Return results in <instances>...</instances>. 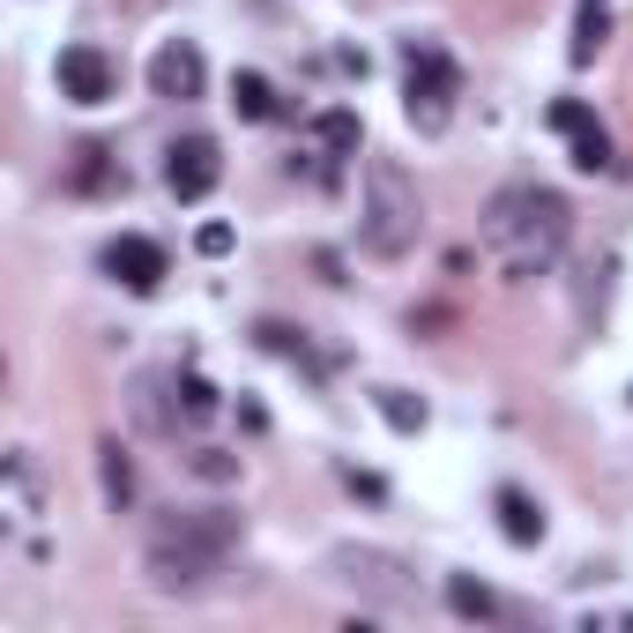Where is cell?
<instances>
[{
	"instance_id": "obj_1",
	"label": "cell",
	"mask_w": 633,
	"mask_h": 633,
	"mask_svg": "<svg viewBox=\"0 0 633 633\" xmlns=\"http://www.w3.org/2000/svg\"><path fill=\"white\" fill-rule=\"evenodd\" d=\"M485 246L500 254V268H507L514 284H530V276H544V268L566 254V239H574V209H566V195H552V187H530V179H514V187H500V195L485 201Z\"/></svg>"
},
{
	"instance_id": "obj_2",
	"label": "cell",
	"mask_w": 633,
	"mask_h": 633,
	"mask_svg": "<svg viewBox=\"0 0 633 633\" xmlns=\"http://www.w3.org/2000/svg\"><path fill=\"white\" fill-rule=\"evenodd\" d=\"M239 536H246V522L224 514V507H171L165 522L149 530V552H142L149 589H165V596L209 589V574L239 552Z\"/></svg>"
},
{
	"instance_id": "obj_3",
	"label": "cell",
	"mask_w": 633,
	"mask_h": 633,
	"mask_svg": "<svg viewBox=\"0 0 633 633\" xmlns=\"http://www.w3.org/2000/svg\"><path fill=\"white\" fill-rule=\"evenodd\" d=\"M425 231V201H417L411 171L395 157H366V209H358V246L373 261H403Z\"/></svg>"
},
{
	"instance_id": "obj_4",
	"label": "cell",
	"mask_w": 633,
	"mask_h": 633,
	"mask_svg": "<svg viewBox=\"0 0 633 633\" xmlns=\"http://www.w3.org/2000/svg\"><path fill=\"white\" fill-rule=\"evenodd\" d=\"M403 120L417 127V135H447V120H455V98H463V68L447 60L439 46H403Z\"/></svg>"
},
{
	"instance_id": "obj_5",
	"label": "cell",
	"mask_w": 633,
	"mask_h": 633,
	"mask_svg": "<svg viewBox=\"0 0 633 633\" xmlns=\"http://www.w3.org/2000/svg\"><path fill=\"white\" fill-rule=\"evenodd\" d=\"M328 582H343L358 604H380V611H403L417 596L411 566L395 560V552H373V544H336L328 552Z\"/></svg>"
},
{
	"instance_id": "obj_6",
	"label": "cell",
	"mask_w": 633,
	"mask_h": 633,
	"mask_svg": "<svg viewBox=\"0 0 633 633\" xmlns=\"http://www.w3.org/2000/svg\"><path fill=\"white\" fill-rule=\"evenodd\" d=\"M224 179V149L209 142V135H179V142L165 149V187L171 201H209Z\"/></svg>"
},
{
	"instance_id": "obj_7",
	"label": "cell",
	"mask_w": 633,
	"mask_h": 633,
	"mask_svg": "<svg viewBox=\"0 0 633 633\" xmlns=\"http://www.w3.org/2000/svg\"><path fill=\"white\" fill-rule=\"evenodd\" d=\"M98 268L105 276H112V284H127V291H157V284H165V246L157 239H142V231H120V239H105V254H98Z\"/></svg>"
},
{
	"instance_id": "obj_8",
	"label": "cell",
	"mask_w": 633,
	"mask_h": 633,
	"mask_svg": "<svg viewBox=\"0 0 633 633\" xmlns=\"http://www.w3.org/2000/svg\"><path fill=\"white\" fill-rule=\"evenodd\" d=\"M201 82H209V60H201L187 38H165V46L149 52V90L171 105H195L201 98Z\"/></svg>"
},
{
	"instance_id": "obj_9",
	"label": "cell",
	"mask_w": 633,
	"mask_h": 633,
	"mask_svg": "<svg viewBox=\"0 0 633 633\" xmlns=\"http://www.w3.org/2000/svg\"><path fill=\"white\" fill-rule=\"evenodd\" d=\"M60 98L68 105H112L120 98V68L98 46H68L60 52Z\"/></svg>"
},
{
	"instance_id": "obj_10",
	"label": "cell",
	"mask_w": 633,
	"mask_h": 633,
	"mask_svg": "<svg viewBox=\"0 0 633 633\" xmlns=\"http://www.w3.org/2000/svg\"><path fill=\"white\" fill-rule=\"evenodd\" d=\"M68 195H127V165L112 157L105 142H75V157H68Z\"/></svg>"
},
{
	"instance_id": "obj_11",
	"label": "cell",
	"mask_w": 633,
	"mask_h": 633,
	"mask_svg": "<svg viewBox=\"0 0 633 633\" xmlns=\"http://www.w3.org/2000/svg\"><path fill=\"white\" fill-rule=\"evenodd\" d=\"M492 514H500L507 544H544V507H536L522 485H500V492H492Z\"/></svg>"
},
{
	"instance_id": "obj_12",
	"label": "cell",
	"mask_w": 633,
	"mask_h": 633,
	"mask_svg": "<svg viewBox=\"0 0 633 633\" xmlns=\"http://www.w3.org/2000/svg\"><path fill=\"white\" fill-rule=\"evenodd\" d=\"M314 142H320V157H358V149H366V120H358V112H350V105H328V112H320L314 120Z\"/></svg>"
},
{
	"instance_id": "obj_13",
	"label": "cell",
	"mask_w": 633,
	"mask_h": 633,
	"mask_svg": "<svg viewBox=\"0 0 633 633\" xmlns=\"http://www.w3.org/2000/svg\"><path fill=\"white\" fill-rule=\"evenodd\" d=\"M98 477H105V500H112V514L135 507V463H127L120 439H105V447H98Z\"/></svg>"
},
{
	"instance_id": "obj_14",
	"label": "cell",
	"mask_w": 633,
	"mask_h": 633,
	"mask_svg": "<svg viewBox=\"0 0 633 633\" xmlns=\"http://www.w3.org/2000/svg\"><path fill=\"white\" fill-rule=\"evenodd\" d=\"M231 112H239V120H276L284 105H276V90H268V75L239 68V75H231Z\"/></svg>"
},
{
	"instance_id": "obj_15",
	"label": "cell",
	"mask_w": 633,
	"mask_h": 633,
	"mask_svg": "<svg viewBox=\"0 0 633 633\" xmlns=\"http://www.w3.org/2000/svg\"><path fill=\"white\" fill-rule=\"evenodd\" d=\"M447 611H455V619H477V626H485V619H500V596H492V589L477 582V574H447Z\"/></svg>"
},
{
	"instance_id": "obj_16",
	"label": "cell",
	"mask_w": 633,
	"mask_h": 633,
	"mask_svg": "<svg viewBox=\"0 0 633 633\" xmlns=\"http://www.w3.org/2000/svg\"><path fill=\"white\" fill-rule=\"evenodd\" d=\"M566 165H574V171H589V179H596V171H611V165H619V157H611V135H604L596 120H589V127H574V135H566Z\"/></svg>"
},
{
	"instance_id": "obj_17",
	"label": "cell",
	"mask_w": 633,
	"mask_h": 633,
	"mask_svg": "<svg viewBox=\"0 0 633 633\" xmlns=\"http://www.w3.org/2000/svg\"><path fill=\"white\" fill-rule=\"evenodd\" d=\"M373 411L388 417L395 433H425V403H417L411 388H373Z\"/></svg>"
},
{
	"instance_id": "obj_18",
	"label": "cell",
	"mask_w": 633,
	"mask_h": 633,
	"mask_svg": "<svg viewBox=\"0 0 633 633\" xmlns=\"http://www.w3.org/2000/svg\"><path fill=\"white\" fill-rule=\"evenodd\" d=\"M604 38H611V16H604V8H582V23H574V46H566V60H574V68H589V60L604 52Z\"/></svg>"
},
{
	"instance_id": "obj_19",
	"label": "cell",
	"mask_w": 633,
	"mask_h": 633,
	"mask_svg": "<svg viewBox=\"0 0 633 633\" xmlns=\"http://www.w3.org/2000/svg\"><path fill=\"white\" fill-rule=\"evenodd\" d=\"M254 343H261V350H276V358H298V366H306V350H314V343H306V328H291V320H254Z\"/></svg>"
},
{
	"instance_id": "obj_20",
	"label": "cell",
	"mask_w": 633,
	"mask_h": 633,
	"mask_svg": "<svg viewBox=\"0 0 633 633\" xmlns=\"http://www.w3.org/2000/svg\"><path fill=\"white\" fill-rule=\"evenodd\" d=\"M171 388H179V411L195 417H217V388H209V380H201V373H171Z\"/></svg>"
},
{
	"instance_id": "obj_21",
	"label": "cell",
	"mask_w": 633,
	"mask_h": 633,
	"mask_svg": "<svg viewBox=\"0 0 633 633\" xmlns=\"http://www.w3.org/2000/svg\"><path fill=\"white\" fill-rule=\"evenodd\" d=\"M187 469H195L201 485H231V477H239V455H224V447H187Z\"/></svg>"
},
{
	"instance_id": "obj_22",
	"label": "cell",
	"mask_w": 633,
	"mask_h": 633,
	"mask_svg": "<svg viewBox=\"0 0 633 633\" xmlns=\"http://www.w3.org/2000/svg\"><path fill=\"white\" fill-rule=\"evenodd\" d=\"M336 477H343V492H358V500H373V507L388 500V477H373V469H358V463H343Z\"/></svg>"
},
{
	"instance_id": "obj_23",
	"label": "cell",
	"mask_w": 633,
	"mask_h": 633,
	"mask_svg": "<svg viewBox=\"0 0 633 633\" xmlns=\"http://www.w3.org/2000/svg\"><path fill=\"white\" fill-rule=\"evenodd\" d=\"M544 120L560 127V135H574V127H589V105H582V98H560L552 112H544Z\"/></svg>"
},
{
	"instance_id": "obj_24",
	"label": "cell",
	"mask_w": 633,
	"mask_h": 633,
	"mask_svg": "<svg viewBox=\"0 0 633 633\" xmlns=\"http://www.w3.org/2000/svg\"><path fill=\"white\" fill-rule=\"evenodd\" d=\"M195 246L209 254V261H224V254H231V224H201V231H195Z\"/></svg>"
},
{
	"instance_id": "obj_25",
	"label": "cell",
	"mask_w": 633,
	"mask_h": 633,
	"mask_svg": "<svg viewBox=\"0 0 633 633\" xmlns=\"http://www.w3.org/2000/svg\"><path fill=\"white\" fill-rule=\"evenodd\" d=\"M582 8H604V0H582Z\"/></svg>"
},
{
	"instance_id": "obj_26",
	"label": "cell",
	"mask_w": 633,
	"mask_h": 633,
	"mask_svg": "<svg viewBox=\"0 0 633 633\" xmlns=\"http://www.w3.org/2000/svg\"><path fill=\"white\" fill-rule=\"evenodd\" d=\"M626 395H633V388H626Z\"/></svg>"
}]
</instances>
